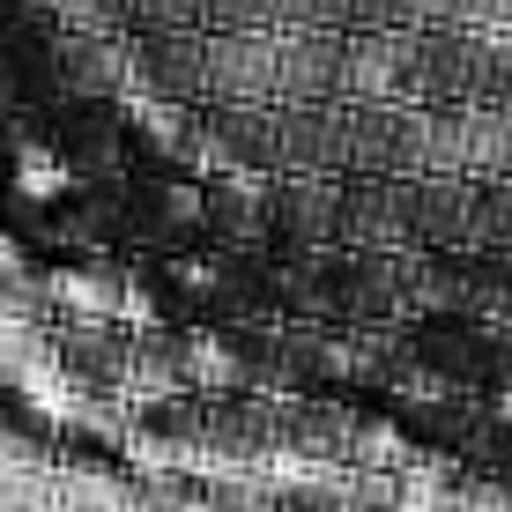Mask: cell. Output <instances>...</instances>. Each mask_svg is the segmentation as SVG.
Segmentation results:
<instances>
[{
    "instance_id": "cell-1",
    "label": "cell",
    "mask_w": 512,
    "mask_h": 512,
    "mask_svg": "<svg viewBox=\"0 0 512 512\" xmlns=\"http://www.w3.org/2000/svg\"><path fill=\"white\" fill-rule=\"evenodd\" d=\"M334 97L349 104H416V30L364 23L342 30V82Z\"/></svg>"
},
{
    "instance_id": "cell-2",
    "label": "cell",
    "mask_w": 512,
    "mask_h": 512,
    "mask_svg": "<svg viewBox=\"0 0 512 512\" xmlns=\"http://www.w3.org/2000/svg\"><path fill=\"white\" fill-rule=\"evenodd\" d=\"M268 223L290 238V253H327V245H342V171H275Z\"/></svg>"
},
{
    "instance_id": "cell-3",
    "label": "cell",
    "mask_w": 512,
    "mask_h": 512,
    "mask_svg": "<svg viewBox=\"0 0 512 512\" xmlns=\"http://www.w3.org/2000/svg\"><path fill=\"white\" fill-rule=\"evenodd\" d=\"M342 245L349 253H401V245H416L409 179H394V171H357V179H342Z\"/></svg>"
},
{
    "instance_id": "cell-4",
    "label": "cell",
    "mask_w": 512,
    "mask_h": 512,
    "mask_svg": "<svg viewBox=\"0 0 512 512\" xmlns=\"http://www.w3.org/2000/svg\"><path fill=\"white\" fill-rule=\"evenodd\" d=\"M342 82V30L275 23V104H334Z\"/></svg>"
},
{
    "instance_id": "cell-5",
    "label": "cell",
    "mask_w": 512,
    "mask_h": 512,
    "mask_svg": "<svg viewBox=\"0 0 512 512\" xmlns=\"http://www.w3.org/2000/svg\"><path fill=\"white\" fill-rule=\"evenodd\" d=\"M475 193L483 179H461V171H423L409 179V231L431 253H475Z\"/></svg>"
},
{
    "instance_id": "cell-6",
    "label": "cell",
    "mask_w": 512,
    "mask_h": 512,
    "mask_svg": "<svg viewBox=\"0 0 512 512\" xmlns=\"http://www.w3.org/2000/svg\"><path fill=\"white\" fill-rule=\"evenodd\" d=\"M208 104H275V30H208Z\"/></svg>"
},
{
    "instance_id": "cell-7",
    "label": "cell",
    "mask_w": 512,
    "mask_h": 512,
    "mask_svg": "<svg viewBox=\"0 0 512 512\" xmlns=\"http://www.w3.org/2000/svg\"><path fill=\"white\" fill-rule=\"evenodd\" d=\"M141 82L164 97H208V30H149Z\"/></svg>"
},
{
    "instance_id": "cell-8",
    "label": "cell",
    "mask_w": 512,
    "mask_h": 512,
    "mask_svg": "<svg viewBox=\"0 0 512 512\" xmlns=\"http://www.w3.org/2000/svg\"><path fill=\"white\" fill-rule=\"evenodd\" d=\"M275 171H334V104H275Z\"/></svg>"
},
{
    "instance_id": "cell-9",
    "label": "cell",
    "mask_w": 512,
    "mask_h": 512,
    "mask_svg": "<svg viewBox=\"0 0 512 512\" xmlns=\"http://www.w3.org/2000/svg\"><path fill=\"white\" fill-rule=\"evenodd\" d=\"M468 179H512V104L468 97Z\"/></svg>"
},
{
    "instance_id": "cell-10",
    "label": "cell",
    "mask_w": 512,
    "mask_h": 512,
    "mask_svg": "<svg viewBox=\"0 0 512 512\" xmlns=\"http://www.w3.org/2000/svg\"><path fill=\"white\" fill-rule=\"evenodd\" d=\"M468 90L483 104H512V30H468Z\"/></svg>"
},
{
    "instance_id": "cell-11",
    "label": "cell",
    "mask_w": 512,
    "mask_h": 512,
    "mask_svg": "<svg viewBox=\"0 0 512 512\" xmlns=\"http://www.w3.org/2000/svg\"><path fill=\"white\" fill-rule=\"evenodd\" d=\"M475 253H512V179H483L475 193Z\"/></svg>"
},
{
    "instance_id": "cell-12",
    "label": "cell",
    "mask_w": 512,
    "mask_h": 512,
    "mask_svg": "<svg viewBox=\"0 0 512 512\" xmlns=\"http://www.w3.org/2000/svg\"><path fill=\"white\" fill-rule=\"evenodd\" d=\"M141 30H208V0H127Z\"/></svg>"
},
{
    "instance_id": "cell-13",
    "label": "cell",
    "mask_w": 512,
    "mask_h": 512,
    "mask_svg": "<svg viewBox=\"0 0 512 512\" xmlns=\"http://www.w3.org/2000/svg\"><path fill=\"white\" fill-rule=\"evenodd\" d=\"M208 30H275V0H208Z\"/></svg>"
},
{
    "instance_id": "cell-14",
    "label": "cell",
    "mask_w": 512,
    "mask_h": 512,
    "mask_svg": "<svg viewBox=\"0 0 512 512\" xmlns=\"http://www.w3.org/2000/svg\"><path fill=\"white\" fill-rule=\"evenodd\" d=\"M461 30H512V0H453Z\"/></svg>"
},
{
    "instance_id": "cell-15",
    "label": "cell",
    "mask_w": 512,
    "mask_h": 512,
    "mask_svg": "<svg viewBox=\"0 0 512 512\" xmlns=\"http://www.w3.org/2000/svg\"><path fill=\"white\" fill-rule=\"evenodd\" d=\"M453 23V0H401V30H438Z\"/></svg>"
}]
</instances>
